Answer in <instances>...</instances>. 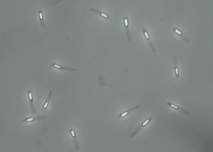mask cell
<instances>
[{
  "mask_svg": "<svg viewBox=\"0 0 213 152\" xmlns=\"http://www.w3.org/2000/svg\"><path fill=\"white\" fill-rule=\"evenodd\" d=\"M39 15L40 19H42L43 17L42 13L40 12L39 13Z\"/></svg>",
  "mask_w": 213,
  "mask_h": 152,
  "instance_id": "cell-12",
  "label": "cell"
},
{
  "mask_svg": "<svg viewBox=\"0 0 213 152\" xmlns=\"http://www.w3.org/2000/svg\"><path fill=\"white\" fill-rule=\"evenodd\" d=\"M101 15L102 16L104 17L105 18H108V16L107 14L104 13H102V12L101 13Z\"/></svg>",
  "mask_w": 213,
  "mask_h": 152,
  "instance_id": "cell-9",
  "label": "cell"
},
{
  "mask_svg": "<svg viewBox=\"0 0 213 152\" xmlns=\"http://www.w3.org/2000/svg\"><path fill=\"white\" fill-rule=\"evenodd\" d=\"M173 67L174 73L175 76L177 79H179L180 75V72L178 66L177 59L176 57H174L173 58Z\"/></svg>",
  "mask_w": 213,
  "mask_h": 152,
  "instance_id": "cell-3",
  "label": "cell"
},
{
  "mask_svg": "<svg viewBox=\"0 0 213 152\" xmlns=\"http://www.w3.org/2000/svg\"><path fill=\"white\" fill-rule=\"evenodd\" d=\"M167 104L170 107L176 110H179V108L178 106L170 102H167Z\"/></svg>",
  "mask_w": 213,
  "mask_h": 152,
  "instance_id": "cell-8",
  "label": "cell"
},
{
  "mask_svg": "<svg viewBox=\"0 0 213 152\" xmlns=\"http://www.w3.org/2000/svg\"><path fill=\"white\" fill-rule=\"evenodd\" d=\"M34 119L33 118H28L26 120V121H27V122H30V121H32L33 120H34Z\"/></svg>",
  "mask_w": 213,
  "mask_h": 152,
  "instance_id": "cell-10",
  "label": "cell"
},
{
  "mask_svg": "<svg viewBox=\"0 0 213 152\" xmlns=\"http://www.w3.org/2000/svg\"><path fill=\"white\" fill-rule=\"evenodd\" d=\"M70 133L73 139L76 149L78 151L79 150V149L77 142L76 140V135L75 132L73 129H71L70 130Z\"/></svg>",
  "mask_w": 213,
  "mask_h": 152,
  "instance_id": "cell-6",
  "label": "cell"
},
{
  "mask_svg": "<svg viewBox=\"0 0 213 152\" xmlns=\"http://www.w3.org/2000/svg\"><path fill=\"white\" fill-rule=\"evenodd\" d=\"M52 91L50 90L49 93L43 105V108L44 109L47 108L49 104L50 101L51 100V97H52Z\"/></svg>",
  "mask_w": 213,
  "mask_h": 152,
  "instance_id": "cell-7",
  "label": "cell"
},
{
  "mask_svg": "<svg viewBox=\"0 0 213 152\" xmlns=\"http://www.w3.org/2000/svg\"><path fill=\"white\" fill-rule=\"evenodd\" d=\"M175 31L179 35H181V32L178 29H175Z\"/></svg>",
  "mask_w": 213,
  "mask_h": 152,
  "instance_id": "cell-11",
  "label": "cell"
},
{
  "mask_svg": "<svg viewBox=\"0 0 213 152\" xmlns=\"http://www.w3.org/2000/svg\"><path fill=\"white\" fill-rule=\"evenodd\" d=\"M124 23L125 27L127 40L128 42H130L131 40V36L129 29V21L127 17H125L124 19Z\"/></svg>",
  "mask_w": 213,
  "mask_h": 152,
  "instance_id": "cell-2",
  "label": "cell"
},
{
  "mask_svg": "<svg viewBox=\"0 0 213 152\" xmlns=\"http://www.w3.org/2000/svg\"><path fill=\"white\" fill-rule=\"evenodd\" d=\"M140 107V105H138L135 106L134 107L129 108V109L127 111H124V112L120 114L119 116V118H123L125 117V116H126L129 115V114L131 112H133V111L137 110V109L139 108Z\"/></svg>",
  "mask_w": 213,
  "mask_h": 152,
  "instance_id": "cell-4",
  "label": "cell"
},
{
  "mask_svg": "<svg viewBox=\"0 0 213 152\" xmlns=\"http://www.w3.org/2000/svg\"><path fill=\"white\" fill-rule=\"evenodd\" d=\"M51 66L54 68L59 70L71 71L76 72L77 69L75 68L67 67L58 64H53L51 65Z\"/></svg>",
  "mask_w": 213,
  "mask_h": 152,
  "instance_id": "cell-1",
  "label": "cell"
},
{
  "mask_svg": "<svg viewBox=\"0 0 213 152\" xmlns=\"http://www.w3.org/2000/svg\"><path fill=\"white\" fill-rule=\"evenodd\" d=\"M142 31L146 39L147 40V42L148 44L149 45L151 49H152L153 52H156L154 48L153 44L150 41V39L149 35L147 30L145 29L144 28L143 29Z\"/></svg>",
  "mask_w": 213,
  "mask_h": 152,
  "instance_id": "cell-5",
  "label": "cell"
}]
</instances>
